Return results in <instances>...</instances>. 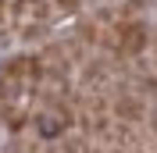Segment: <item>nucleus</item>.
<instances>
[{
    "instance_id": "1",
    "label": "nucleus",
    "mask_w": 157,
    "mask_h": 153,
    "mask_svg": "<svg viewBox=\"0 0 157 153\" xmlns=\"http://www.w3.org/2000/svg\"><path fill=\"white\" fill-rule=\"evenodd\" d=\"M111 110H114V118L118 121H139V118H143V100H139L136 93H121L114 100V103H111Z\"/></svg>"
},
{
    "instance_id": "2",
    "label": "nucleus",
    "mask_w": 157,
    "mask_h": 153,
    "mask_svg": "<svg viewBox=\"0 0 157 153\" xmlns=\"http://www.w3.org/2000/svg\"><path fill=\"white\" fill-rule=\"evenodd\" d=\"M54 7L61 11V14H78V11H82V0H54Z\"/></svg>"
},
{
    "instance_id": "3",
    "label": "nucleus",
    "mask_w": 157,
    "mask_h": 153,
    "mask_svg": "<svg viewBox=\"0 0 157 153\" xmlns=\"http://www.w3.org/2000/svg\"><path fill=\"white\" fill-rule=\"evenodd\" d=\"M11 4H14V0H0V21L7 18V11H11Z\"/></svg>"
}]
</instances>
